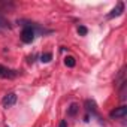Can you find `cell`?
Masks as SVG:
<instances>
[{
	"mask_svg": "<svg viewBox=\"0 0 127 127\" xmlns=\"http://www.w3.org/2000/svg\"><path fill=\"white\" fill-rule=\"evenodd\" d=\"M127 114V106H120V108H115L114 111H111V118H121V117H126Z\"/></svg>",
	"mask_w": 127,
	"mask_h": 127,
	"instance_id": "277c9868",
	"label": "cell"
},
{
	"mask_svg": "<svg viewBox=\"0 0 127 127\" xmlns=\"http://www.w3.org/2000/svg\"><path fill=\"white\" fill-rule=\"evenodd\" d=\"M58 127H67V123L63 120V121H60V124H58Z\"/></svg>",
	"mask_w": 127,
	"mask_h": 127,
	"instance_id": "7c38bea8",
	"label": "cell"
},
{
	"mask_svg": "<svg viewBox=\"0 0 127 127\" xmlns=\"http://www.w3.org/2000/svg\"><path fill=\"white\" fill-rule=\"evenodd\" d=\"M64 64H66L67 67H75L76 61H75V58H73V57H70V55H69V57H66V58H64Z\"/></svg>",
	"mask_w": 127,
	"mask_h": 127,
	"instance_id": "52a82bcc",
	"label": "cell"
},
{
	"mask_svg": "<svg viewBox=\"0 0 127 127\" xmlns=\"http://www.w3.org/2000/svg\"><path fill=\"white\" fill-rule=\"evenodd\" d=\"M78 33H79L81 36H85V34L88 33V30H87V27H84V26H79V27H78Z\"/></svg>",
	"mask_w": 127,
	"mask_h": 127,
	"instance_id": "8fae6325",
	"label": "cell"
},
{
	"mask_svg": "<svg viewBox=\"0 0 127 127\" xmlns=\"http://www.w3.org/2000/svg\"><path fill=\"white\" fill-rule=\"evenodd\" d=\"M33 39H34V30H33V27L32 26H26L23 29V32H21V40L24 43H30V42H33Z\"/></svg>",
	"mask_w": 127,
	"mask_h": 127,
	"instance_id": "6da1fadb",
	"label": "cell"
},
{
	"mask_svg": "<svg viewBox=\"0 0 127 127\" xmlns=\"http://www.w3.org/2000/svg\"><path fill=\"white\" fill-rule=\"evenodd\" d=\"M52 60V54L51 52H46V54H42L40 55V61L42 63H49Z\"/></svg>",
	"mask_w": 127,
	"mask_h": 127,
	"instance_id": "ba28073f",
	"label": "cell"
},
{
	"mask_svg": "<svg viewBox=\"0 0 127 127\" xmlns=\"http://www.w3.org/2000/svg\"><path fill=\"white\" fill-rule=\"evenodd\" d=\"M2 103H3V106H5L6 109L11 108V106H14V105L17 103V94H15V93H8V94L3 97Z\"/></svg>",
	"mask_w": 127,
	"mask_h": 127,
	"instance_id": "7a4b0ae2",
	"label": "cell"
},
{
	"mask_svg": "<svg viewBox=\"0 0 127 127\" xmlns=\"http://www.w3.org/2000/svg\"><path fill=\"white\" fill-rule=\"evenodd\" d=\"M123 12H124V3H123V2H120V3L117 5V8H114V9L108 14V18H115V17H120Z\"/></svg>",
	"mask_w": 127,
	"mask_h": 127,
	"instance_id": "5b68a950",
	"label": "cell"
},
{
	"mask_svg": "<svg viewBox=\"0 0 127 127\" xmlns=\"http://www.w3.org/2000/svg\"><path fill=\"white\" fill-rule=\"evenodd\" d=\"M85 109H87V112L88 114H91V115H97V105H96V102L94 100H85Z\"/></svg>",
	"mask_w": 127,
	"mask_h": 127,
	"instance_id": "8992f818",
	"label": "cell"
},
{
	"mask_svg": "<svg viewBox=\"0 0 127 127\" xmlns=\"http://www.w3.org/2000/svg\"><path fill=\"white\" fill-rule=\"evenodd\" d=\"M0 27H3V29L9 27V21H8V20H5L2 15H0Z\"/></svg>",
	"mask_w": 127,
	"mask_h": 127,
	"instance_id": "30bf717a",
	"label": "cell"
},
{
	"mask_svg": "<svg viewBox=\"0 0 127 127\" xmlns=\"http://www.w3.org/2000/svg\"><path fill=\"white\" fill-rule=\"evenodd\" d=\"M18 75V72L17 70H11V69H8V67H5V66H2L0 64V78H8V79H12V78H15Z\"/></svg>",
	"mask_w": 127,
	"mask_h": 127,
	"instance_id": "3957f363",
	"label": "cell"
},
{
	"mask_svg": "<svg viewBox=\"0 0 127 127\" xmlns=\"http://www.w3.org/2000/svg\"><path fill=\"white\" fill-rule=\"evenodd\" d=\"M78 105H75V103H72L70 106H69V111H67V114L70 115V117H73V115H76V112H78Z\"/></svg>",
	"mask_w": 127,
	"mask_h": 127,
	"instance_id": "9c48e42d",
	"label": "cell"
}]
</instances>
